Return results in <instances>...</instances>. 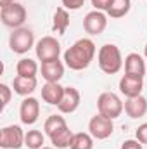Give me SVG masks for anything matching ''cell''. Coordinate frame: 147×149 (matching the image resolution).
I'll use <instances>...</instances> for the list:
<instances>
[{
	"mask_svg": "<svg viewBox=\"0 0 147 149\" xmlns=\"http://www.w3.org/2000/svg\"><path fill=\"white\" fill-rule=\"evenodd\" d=\"M95 52H97L95 43L90 38H80L64 52V64L73 71L87 70L94 61Z\"/></svg>",
	"mask_w": 147,
	"mask_h": 149,
	"instance_id": "6da1fadb",
	"label": "cell"
},
{
	"mask_svg": "<svg viewBox=\"0 0 147 149\" xmlns=\"http://www.w3.org/2000/svg\"><path fill=\"white\" fill-rule=\"evenodd\" d=\"M97 61H99L101 71L106 74H116V73H119V70L123 68L121 50L114 43H106V45H102L99 49Z\"/></svg>",
	"mask_w": 147,
	"mask_h": 149,
	"instance_id": "7a4b0ae2",
	"label": "cell"
},
{
	"mask_svg": "<svg viewBox=\"0 0 147 149\" xmlns=\"http://www.w3.org/2000/svg\"><path fill=\"white\" fill-rule=\"evenodd\" d=\"M97 109L101 114L107 116L111 120H116L118 116H121V113L125 111V104L119 99L118 94L114 92H102L97 99Z\"/></svg>",
	"mask_w": 147,
	"mask_h": 149,
	"instance_id": "3957f363",
	"label": "cell"
},
{
	"mask_svg": "<svg viewBox=\"0 0 147 149\" xmlns=\"http://www.w3.org/2000/svg\"><path fill=\"white\" fill-rule=\"evenodd\" d=\"M35 45V35L30 28H17L12 30L10 37H9V47L14 54H26L30 49H33Z\"/></svg>",
	"mask_w": 147,
	"mask_h": 149,
	"instance_id": "277c9868",
	"label": "cell"
},
{
	"mask_svg": "<svg viewBox=\"0 0 147 149\" xmlns=\"http://www.w3.org/2000/svg\"><path fill=\"white\" fill-rule=\"evenodd\" d=\"M0 17H2V23L7 28L17 30V28H23V24L26 21V9H24V5H21L17 2H12L9 5L2 7Z\"/></svg>",
	"mask_w": 147,
	"mask_h": 149,
	"instance_id": "5b68a950",
	"label": "cell"
},
{
	"mask_svg": "<svg viewBox=\"0 0 147 149\" xmlns=\"http://www.w3.org/2000/svg\"><path fill=\"white\" fill-rule=\"evenodd\" d=\"M112 132H114L112 120L104 116V114H101V113L92 116V120L88 121V134L97 141H104V139L111 137Z\"/></svg>",
	"mask_w": 147,
	"mask_h": 149,
	"instance_id": "8992f818",
	"label": "cell"
},
{
	"mask_svg": "<svg viewBox=\"0 0 147 149\" xmlns=\"http://www.w3.org/2000/svg\"><path fill=\"white\" fill-rule=\"evenodd\" d=\"M24 132L19 125H9L0 130V148L2 149H21L24 146Z\"/></svg>",
	"mask_w": 147,
	"mask_h": 149,
	"instance_id": "52a82bcc",
	"label": "cell"
},
{
	"mask_svg": "<svg viewBox=\"0 0 147 149\" xmlns=\"http://www.w3.org/2000/svg\"><path fill=\"white\" fill-rule=\"evenodd\" d=\"M35 52H37V57L42 63L59 59V56H61V43L54 37H43L37 42Z\"/></svg>",
	"mask_w": 147,
	"mask_h": 149,
	"instance_id": "ba28073f",
	"label": "cell"
},
{
	"mask_svg": "<svg viewBox=\"0 0 147 149\" xmlns=\"http://www.w3.org/2000/svg\"><path fill=\"white\" fill-rule=\"evenodd\" d=\"M106 28H107V14L106 12L92 10L83 19V30L92 37H97V35L104 33Z\"/></svg>",
	"mask_w": 147,
	"mask_h": 149,
	"instance_id": "9c48e42d",
	"label": "cell"
},
{
	"mask_svg": "<svg viewBox=\"0 0 147 149\" xmlns=\"http://www.w3.org/2000/svg\"><path fill=\"white\" fill-rule=\"evenodd\" d=\"M142 90H144V78L130 76V74H123L121 76V80H119V92L126 99L142 95Z\"/></svg>",
	"mask_w": 147,
	"mask_h": 149,
	"instance_id": "30bf717a",
	"label": "cell"
},
{
	"mask_svg": "<svg viewBox=\"0 0 147 149\" xmlns=\"http://www.w3.org/2000/svg\"><path fill=\"white\" fill-rule=\"evenodd\" d=\"M40 116V102L35 97H26L21 102L19 108V118L24 125H35Z\"/></svg>",
	"mask_w": 147,
	"mask_h": 149,
	"instance_id": "8fae6325",
	"label": "cell"
},
{
	"mask_svg": "<svg viewBox=\"0 0 147 149\" xmlns=\"http://www.w3.org/2000/svg\"><path fill=\"white\" fill-rule=\"evenodd\" d=\"M80 102H81V95L78 92V88L74 87H64V95L57 106V109L62 113V114H71L80 108Z\"/></svg>",
	"mask_w": 147,
	"mask_h": 149,
	"instance_id": "7c38bea8",
	"label": "cell"
},
{
	"mask_svg": "<svg viewBox=\"0 0 147 149\" xmlns=\"http://www.w3.org/2000/svg\"><path fill=\"white\" fill-rule=\"evenodd\" d=\"M147 73V64L144 61V57L137 52H132L125 57V74L130 76H139L144 78Z\"/></svg>",
	"mask_w": 147,
	"mask_h": 149,
	"instance_id": "4fadbf2b",
	"label": "cell"
},
{
	"mask_svg": "<svg viewBox=\"0 0 147 149\" xmlns=\"http://www.w3.org/2000/svg\"><path fill=\"white\" fill-rule=\"evenodd\" d=\"M62 95H64V87L59 81H45V85L42 87V99L50 106H59Z\"/></svg>",
	"mask_w": 147,
	"mask_h": 149,
	"instance_id": "5bb4252c",
	"label": "cell"
},
{
	"mask_svg": "<svg viewBox=\"0 0 147 149\" xmlns=\"http://www.w3.org/2000/svg\"><path fill=\"white\" fill-rule=\"evenodd\" d=\"M125 113H126L132 120H139V118L146 116V113H147V99L144 97V95L126 99V101H125Z\"/></svg>",
	"mask_w": 147,
	"mask_h": 149,
	"instance_id": "9a60e30c",
	"label": "cell"
},
{
	"mask_svg": "<svg viewBox=\"0 0 147 149\" xmlns=\"http://www.w3.org/2000/svg\"><path fill=\"white\" fill-rule=\"evenodd\" d=\"M42 76L45 81H61L64 76V64L59 59L42 63Z\"/></svg>",
	"mask_w": 147,
	"mask_h": 149,
	"instance_id": "2e32d148",
	"label": "cell"
},
{
	"mask_svg": "<svg viewBox=\"0 0 147 149\" xmlns=\"http://www.w3.org/2000/svg\"><path fill=\"white\" fill-rule=\"evenodd\" d=\"M37 78H28V76H16L12 81L14 92L23 97H30L37 90Z\"/></svg>",
	"mask_w": 147,
	"mask_h": 149,
	"instance_id": "e0dca14e",
	"label": "cell"
},
{
	"mask_svg": "<svg viewBox=\"0 0 147 149\" xmlns=\"http://www.w3.org/2000/svg\"><path fill=\"white\" fill-rule=\"evenodd\" d=\"M68 26H69V12H68V9H64V7L61 5V7H57L55 12H54L52 30H54L55 33H59V35H64L66 30H68Z\"/></svg>",
	"mask_w": 147,
	"mask_h": 149,
	"instance_id": "ac0fdd59",
	"label": "cell"
},
{
	"mask_svg": "<svg viewBox=\"0 0 147 149\" xmlns=\"http://www.w3.org/2000/svg\"><path fill=\"white\" fill-rule=\"evenodd\" d=\"M66 127H68V123H66L64 116H61V114H52V116H49V118L45 120L43 130H45V134L52 139L55 134H59V132L64 130Z\"/></svg>",
	"mask_w": 147,
	"mask_h": 149,
	"instance_id": "d6986e66",
	"label": "cell"
},
{
	"mask_svg": "<svg viewBox=\"0 0 147 149\" xmlns=\"http://www.w3.org/2000/svg\"><path fill=\"white\" fill-rule=\"evenodd\" d=\"M16 73H17V76L37 78V74H38L37 61H33V59H30V57H23V59H19L17 64H16Z\"/></svg>",
	"mask_w": 147,
	"mask_h": 149,
	"instance_id": "ffe728a7",
	"label": "cell"
},
{
	"mask_svg": "<svg viewBox=\"0 0 147 149\" xmlns=\"http://www.w3.org/2000/svg\"><path fill=\"white\" fill-rule=\"evenodd\" d=\"M130 9H132V0H112L106 14L111 19H119V17H125L130 12Z\"/></svg>",
	"mask_w": 147,
	"mask_h": 149,
	"instance_id": "44dd1931",
	"label": "cell"
},
{
	"mask_svg": "<svg viewBox=\"0 0 147 149\" xmlns=\"http://www.w3.org/2000/svg\"><path fill=\"white\" fill-rule=\"evenodd\" d=\"M73 137L74 134L66 127L64 130H61L59 134H55L50 141H52V144H54V148L55 149H66L71 146V142H73Z\"/></svg>",
	"mask_w": 147,
	"mask_h": 149,
	"instance_id": "7402d4cb",
	"label": "cell"
},
{
	"mask_svg": "<svg viewBox=\"0 0 147 149\" xmlns=\"http://www.w3.org/2000/svg\"><path fill=\"white\" fill-rule=\"evenodd\" d=\"M45 144V135L40 130H28L24 135V146L28 149H42Z\"/></svg>",
	"mask_w": 147,
	"mask_h": 149,
	"instance_id": "603a6c76",
	"label": "cell"
},
{
	"mask_svg": "<svg viewBox=\"0 0 147 149\" xmlns=\"http://www.w3.org/2000/svg\"><path fill=\"white\" fill-rule=\"evenodd\" d=\"M69 149H94V137L87 132H78L74 134Z\"/></svg>",
	"mask_w": 147,
	"mask_h": 149,
	"instance_id": "cb8c5ba5",
	"label": "cell"
},
{
	"mask_svg": "<svg viewBox=\"0 0 147 149\" xmlns=\"http://www.w3.org/2000/svg\"><path fill=\"white\" fill-rule=\"evenodd\" d=\"M0 95H2V109H5L10 102V95H12V90L9 88V85L5 83H0Z\"/></svg>",
	"mask_w": 147,
	"mask_h": 149,
	"instance_id": "d4e9b609",
	"label": "cell"
},
{
	"mask_svg": "<svg viewBox=\"0 0 147 149\" xmlns=\"http://www.w3.org/2000/svg\"><path fill=\"white\" fill-rule=\"evenodd\" d=\"M61 2H62V7L68 10H78L85 3V0H61Z\"/></svg>",
	"mask_w": 147,
	"mask_h": 149,
	"instance_id": "484cf974",
	"label": "cell"
},
{
	"mask_svg": "<svg viewBox=\"0 0 147 149\" xmlns=\"http://www.w3.org/2000/svg\"><path fill=\"white\" fill-rule=\"evenodd\" d=\"M111 3H112V0H92L94 10H101V12H107Z\"/></svg>",
	"mask_w": 147,
	"mask_h": 149,
	"instance_id": "4316f807",
	"label": "cell"
},
{
	"mask_svg": "<svg viewBox=\"0 0 147 149\" xmlns=\"http://www.w3.org/2000/svg\"><path fill=\"white\" fill-rule=\"evenodd\" d=\"M135 139L140 141L142 144H147V123H142V125L135 130Z\"/></svg>",
	"mask_w": 147,
	"mask_h": 149,
	"instance_id": "83f0119b",
	"label": "cell"
},
{
	"mask_svg": "<svg viewBox=\"0 0 147 149\" xmlns=\"http://www.w3.org/2000/svg\"><path fill=\"white\" fill-rule=\"evenodd\" d=\"M121 149H144L142 148V142L137 141V139H128L121 144Z\"/></svg>",
	"mask_w": 147,
	"mask_h": 149,
	"instance_id": "f1b7e54d",
	"label": "cell"
},
{
	"mask_svg": "<svg viewBox=\"0 0 147 149\" xmlns=\"http://www.w3.org/2000/svg\"><path fill=\"white\" fill-rule=\"evenodd\" d=\"M12 2H16V0H0V5L5 7V5H9V3H12Z\"/></svg>",
	"mask_w": 147,
	"mask_h": 149,
	"instance_id": "f546056e",
	"label": "cell"
},
{
	"mask_svg": "<svg viewBox=\"0 0 147 149\" xmlns=\"http://www.w3.org/2000/svg\"><path fill=\"white\" fill-rule=\"evenodd\" d=\"M144 56H146V59H147V43H146V47H144Z\"/></svg>",
	"mask_w": 147,
	"mask_h": 149,
	"instance_id": "4dcf8cb0",
	"label": "cell"
},
{
	"mask_svg": "<svg viewBox=\"0 0 147 149\" xmlns=\"http://www.w3.org/2000/svg\"><path fill=\"white\" fill-rule=\"evenodd\" d=\"M42 149H55V148H45V146H43V148H42Z\"/></svg>",
	"mask_w": 147,
	"mask_h": 149,
	"instance_id": "1f68e13d",
	"label": "cell"
}]
</instances>
